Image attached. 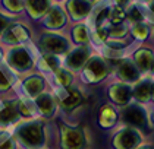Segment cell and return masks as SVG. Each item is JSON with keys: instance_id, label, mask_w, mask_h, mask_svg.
<instances>
[{"instance_id": "cell-32", "label": "cell", "mask_w": 154, "mask_h": 149, "mask_svg": "<svg viewBox=\"0 0 154 149\" xmlns=\"http://www.w3.org/2000/svg\"><path fill=\"white\" fill-rule=\"evenodd\" d=\"M8 26H9L8 19H6V18H3V16L0 15V34H3V32L8 29Z\"/></svg>"}, {"instance_id": "cell-23", "label": "cell", "mask_w": 154, "mask_h": 149, "mask_svg": "<svg viewBox=\"0 0 154 149\" xmlns=\"http://www.w3.org/2000/svg\"><path fill=\"white\" fill-rule=\"evenodd\" d=\"M54 78H56V82L60 88H69L73 83V75L71 73V70L66 69H57L54 72Z\"/></svg>"}, {"instance_id": "cell-28", "label": "cell", "mask_w": 154, "mask_h": 149, "mask_svg": "<svg viewBox=\"0 0 154 149\" xmlns=\"http://www.w3.org/2000/svg\"><path fill=\"white\" fill-rule=\"evenodd\" d=\"M3 6L12 13H19L24 9V0H3Z\"/></svg>"}, {"instance_id": "cell-11", "label": "cell", "mask_w": 154, "mask_h": 149, "mask_svg": "<svg viewBox=\"0 0 154 149\" xmlns=\"http://www.w3.org/2000/svg\"><path fill=\"white\" fill-rule=\"evenodd\" d=\"M8 63L18 72H25L32 67V58L31 54L24 47H15L8 54Z\"/></svg>"}, {"instance_id": "cell-7", "label": "cell", "mask_w": 154, "mask_h": 149, "mask_svg": "<svg viewBox=\"0 0 154 149\" xmlns=\"http://www.w3.org/2000/svg\"><path fill=\"white\" fill-rule=\"evenodd\" d=\"M107 97L116 108H123L132 103V88L128 83L116 82L107 88Z\"/></svg>"}, {"instance_id": "cell-4", "label": "cell", "mask_w": 154, "mask_h": 149, "mask_svg": "<svg viewBox=\"0 0 154 149\" xmlns=\"http://www.w3.org/2000/svg\"><path fill=\"white\" fill-rule=\"evenodd\" d=\"M142 142H145L142 130L129 126H120L110 138L113 149H137Z\"/></svg>"}, {"instance_id": "cell-17", "label": "cell", "mask_w": 154, "mask_h": 149, "mask_svg": "<svg viewBox=\"0 0 154 149\" xmlns=\"http://www.w3.org/2000/svg\"><path fill=\"white\" fill-rule=\"evenodd\" d=\"M22 88H24L26 97L29 98H37L40 94H43L46 89V82L41 76L38 75H32V76H28L26 79H24L22 82Z\"/></svg>"}, {"instance_id": "cell-36", "label": "cell", "mask_w": 154, "mask_h": 149, "mask_svg": "<svg viewBox=\"0 0 154 149\" xmlns=\"http://www.w3.org/2000/svg\"><path fill=\"white\" fill-rule=\"evenodd\" d=\"M150 70H151V72L154 73V58H153V63H151V69H150Z\"/></svg>"}, {"instance_id": "cell-22", "label": "cell", "mask_w": 154, "mask_h": 149, "mask_svg": "<svg viewBox=\"0 0 154 149\" xmlns=\"http://www.w3.org/2000/svg\"><path fill=\"white\" fill-rule=\"evenodd\" d=\"M38 64H40V67L43 70H47V72H56V70L59 69V58L56 57V56H53V54H43L41 58H40V61H38Z\"/></svg>"}, {"instance_id": "cell-25", "label": "cell", "mask_w": 154, "mask_h": 149, "mask_svg": "<svg viewBox=\"0 0 154 149\" xmlns=\"http://www.w3.org/2000/svg\"><path fill=\"white\" fill-rule=\"evenodd\" d=\"M107 18H109V21L113 25H120L125 21V18H126V12L123 10L122 7H119V6H113V7L109 9Z\"/></svg>"}, {"instance_id": "cell-40", "label": "cell", "mask_w": 154, "mask_h": 149, "mask_svg": "<svg viewBox=\"0 0 154 149\" xmlns=\"http://www.w3.org/2000/svg\"><path fill=\"white\" fill-rule=\"evenodd\" d=\"M88 1H90V0H88Z\"/></svg>"}, {"instance_id": "cell-18", "label": "cell", "mask_w": 154, "mask_h": 149, "mask_svg": "<svg viewBox=\"0 0 154 149\" xmlns=\"http://www.w3.org/2000/svg\"><path fill=\"white\" fill-rule=\"evenodd\" d=\"M66 7L73 19H82L91 10V1L88 0H69L66 3Z\"/></svg>"}, {"instance_id": "cell-21", "label": "cell", "mask_w": 154, "mask_h": 149, "mask_svg": "<svg viewBox=\"0 0 154 149\" xmlns=\"http://www.w3.org/2000/svg\"><path fill=\"white\" fill-rule=\"evenodd\" d=\"M25 6L28 13L37 19L43 15H46V12L48 9V0H24Z\"/></svg>"}, {"instance_id": "cell-15", "label": "cell", "mask_w": 154, "mask_h": 149, "mask_svg": "<svg viewBox=\"0 0 154 149\" xmlns=\"http://www.w3.org/2000/svg\"><path fill=\"white\" fill-rule=\"evenodd\" d=\"M90 58V50L87 46H79L73 48L66 57V64L71 70H79L81 67L85 66V63Z\"/></svg>"}, {"instance_id": "cell-31", "label": "cell", "mask_w": 154, "mask_h": 149, "mask_svg": "<svg viewBox=\"0 0 154 149\" xmlns=\"http://www.w3.org/2000/svg\"><path fill=\"white\" fill-rule=\"evenodd\" d=\"M11 85H12V80L11 78L3 72V70L0 69V92H5L8 91L9 88H11Z\"/></svg>"}, {"instance_id": "cell-10", "label": "cell", "mask_w": 154, "mask_h": 149, "mask_svg": "<svg viewBox=\"0 0 154 149\" xmlns=\"http://www.w3.org/2000/svg\"><path fill=\"white\" fill-rule=\"evenodd\" d=\"M97 124L101 130H112L119 124V110L113 104H103L97 114Z\"/></svg>"}, {"instance_id": "cell-35", "label": "cell", "mask_w": 154, "mask_h": 149, "mask_svg": "<svg viewBox=\"0 0 154 149\" xmlns=\"http://www.w3.org/2000/svg\"><path fill=\"white\" fill-rule=\"evenodd\" d=\"M151 103L154 104V80H153V83H151Z\"/></svg>"}, {"instance_id": "cell-19", "label": "cell", "mask_w": 154, "mask_h": 149, "mask_svg": "<svg viewBox=\"0 0 154 149\" xmlns=\"http://www.w3.org/2000/svg\"><path fill=\"white\" fill-rule=\"evenodd\" d=\"M65 23H66V16L60 7L53 6L46 12V16H44V25L46 26H48V28H62Z\"/></svg>"}, {"instance_id": "cell-9", "label": "cell", "mask_w": 154, "mask_h": 149, "mask_svg": "<svg viewBox=\"0 0 154 149\" xmlns=\"http://www.w3.org/2000/svg\"><path fill=\"white\" fill-rule=\"evenodd\" d=\"M34 105L37 108V113L38 115H41L43 118L46 120H50L56 115V111H57V101H56V97L50 92H43L40 94L37 98H34Z\"/></svg>"}, {"instance_id": "cell-39", "label": "cell", "mask_w": 154, "mask_h": 149, "mask_svg": "<svg viewBox=\"0 0 154 149\" xmlns=\"http://www.w3.org/2000/svg\"><path fill=\"white\" fill-rule=\"evenodd\" d=\"M140 1H147V0H140Z\"/></svg>"}, {"instance_id": "cell-24", "label": "cell", "mask_w": 154, "mask_h": 149, "mask_svg": "<svg viewBox=\"0 0 154 149\" xmlns=\"http://www.w3.org/2000/svg\"><path fill=\"white\" fill-rule=\"evenodd\" d=\"M0 149H16L13 133L8 129H0Z\"/></svg>"}, {"instance_id": "cell-6", "label": "cell", "mask_w": 154, "mask_h": 149, "mask_svg": "<svg viewBox=\"0 0 154 149\" xmlns=\"http://www.w3.org/2000/svg\"><path fill=\"white\" fill-rule=\"evenodd\" d=\"M56 101L57 105L63 111L66 113H73L75 110H78L84 104V94L81 89L75 88V86H69V88H60L56 92Z\"/></svg>"}, {"instance_id": "cell-38", "label": "cell", "mask_w": 154, "mask_h": 149, "mask_svg": "<svg viewBox=\"0 0 154 149\" xmlns=\"http://www.w3.org/2000/svg\"><path fill=\"white\" fill-rule=\"evenodd\" d=\"M0 58H2V50H0Z\"/></svg>"}, {"instance_id": "cell-27", "label": "cell", "mask_w": 154, "mask_h": 149, "mask_svg": "<svg viewBox=\"0 0 154 149\" xmlns=\"http://www.w3.org/2000/svg\"><path fill=\"white\" fill-rule=\"evenodd\" d=\"M150 34V29H148V26L145 25V23H135L134 25V28H132V35L137 38V40H141L144 41L147 37Z\"/></svg>"}, {"instance_id": "cell-14", "label": "cell", "mask_w": 154, "mask_h": 149, "mask_svg": "<svg viewBox=\"0 0 154 149\" xmlns=\"http://www.w3.org/2000/svg\"><path fill=\"white\" fill-rule=\"evenodd\" d=\"M151 83H153V79H148V78L135 82L132 88V98L135 100V103L142 104V105L151 103Z\"/></svg>"}, {"instance_id": "cell-34", "label": "cell", "mask_w": 154, "mask_h": 149, "mask_svg": "<svg viewBox=\"0 0 154 149\" xmlns=\"http://www.w3.org/2000/svg\"><path fill=\"white\" fill-rule=\"evenodd\" d=\"M115 1H116V4H118L119 7H120V6H126V4L129 3V0H115Z\"/></svg>"}, {"instance_id": "cell-29", "label": "cell", "mask_w": 154, "mask_h": 149, "mask_svg": "<svg viewBox=\"0 0 154 149\" xmlns=\"http://www.w3.org/2000/svg\"><path fill=\"white\" fill-rule=\"evenodd\" d=\"M126 16L129 18L131 22H135V23H141L142 22V13L137 6L129 7V9H128V13H126Z\"/></svg>"}, {"instance_id": "cell-26", "label": "cell", "mask_w": 154, "mask_h": 149, "mask_svg": "<svg viewBox=\"0 0 154 149\" xmlns=\"http://www.w3.org/2000/svg\"><path fill=\"white\" fill-rule=\"evenodd\" d=\"M72 37H73V41L78 43V44H85L88 41V31L85 28V25L79 23L76 26H73L72 29Z\"/></svg>"}, {"instance_id": "cell-3", "label": "cell", "mask_w": 154, "mask_h": 149, "mask_svg": "<svg viewBox=\"0 0 154 149\" xmlns=\"http://www.w3.org/2000/svg\"><path fill=\"white\" fill-rule=\"evenodd\" d=\"M119 123L120 126H129L135 129L150 127L148 124V110L145 105L132 101L123 108H119Z\"/></svg>"}, {"instance_id": "cell-12", "label": "cell", "mask_w": 154, "mask_h": 149, "mask_svg": "<svg viewBox=\"0 0 154 149\" xmlns=\"http://www.w3.org/2000/svg\"><path fill=\"white\" fill-rule=\"evenodd\" d=\"M19 113L15 100H8L0 104V129L15 126L19 121Z\"/></svg>"}, {"instance_id": "cell-16", "label": "cell", "mask_w": 154, "mask_h": 149, "mask_svg": "<svg viewBox=\"0 0 154 149\" xmlns=\"http://www.w3.org/2000/svg\"><path fill=\"white\" fill-rule=\"evenodd\" d=\"M29 38V31L25 28L24 25H12L8 26V29L3 32V43L8 44H19L24 43Z\"/></svg>"}, {"instance_id": "cell-2", "label": "cell", "mask_w": 154, "mask_h": 149, "mask_svg": "<svg viewBox=\"0 0 154 149\" xmlns=\"http://www.w3.org/2000/svg\"><path fill=\"white\" fill-rule=\"evenodd\" d=\"M60 149H88L91 145L90 130L82 124H72L68 121L59 123Z\"/></svg>"}, {"instance_id": "cell-20", "label": "cell", "mask_w": 154, "mask_h": 149, "mask_svg": "<svg viewBox=\"0 0 154 149\" xmlns=\"http://www.w3.org/2000/svg\"><path fill=\"white\" fill-rule=\"evenodd\" d=\"M153 53L148 48H140L135 51L134 54V64L137 66V69L140 70V73H144L147 70L151 69V63H153Z\"/></svg>"}, {"instance_id": "cell-33", "label": "cell", "mask_w": 154, "mask_h": 149, "mask_svg": "<svg viewBox=\"0 0 154 149\" xmlns=\"http://www.w3.org/2000/svg\"><path fill=\"white\" fill-rule=\"evenodd\" d=\"M137 149H154V143H151V142H142Z\"/></svg>"}, {"instance_id": "cell-30", "label": "cell", "mask_w": 154, "mask_h": 149, "mask_svg": "<svg viewBox=\"0 0 154 149\" xmlns=\"http://www.w3.org/2000/svg\"><path fill=\"white\" fill-rule=\"evenodd\" d=\"M107 32H109V35H112L115 38H122L128 32V28L123 26V25H113L110 29H107Z\"/></svg>"}, {"instance_id": "cell-37", "label": "cell", "mask_w": 154, "mask_h": 149, "mask_svg": "<svg viewBox=\"0 0 154 149\" xmlns=\"http://www.w3.org/2000/svg\"><path fill=\"white\" fill-rule=\"evenodd\" d=\"M150 9H151V10H153V13H154V1L150 4Z\"/></svg>"}, {"instance_id": "cell-1", "label": "cell", "mask_w": 154, "mask_h": 149, "mask_svg": "<svg viewBox=\"0 0 154 149\" xmlns=\"http://www.w3.org/2000/svg\"><path fill=\"white\" fill-rule=\"evenodd\" d=\"M13 138L24 149H47V124L43 120H26L16 124Z\"/></svg>"}, {"instance_id": "cell-13", "label": "cell", "mask_w": 154, "mask_h": 149, "mask_svg": "<svg viewBox=\"0 0 154 149\" xmlns=\"http://www.w3.org/2000/svg\"><path fill=\"white\" fill-rule=\"evenodd\" d=\"M119 79L123 83H135L140 80V70L137 69V66L131 61V60H120L118 63V69H116Z\"/></svg>"}, {"instance_id": "cell-5", "label": "cell", "mask_w": 154, "mask_h": 149, "mask_svg": "<svg viewBox=\"0 0 154 149\" xmlns=\"http://www.w3.org/2000/svg\"><path fill=\"white\" fill-rule=\"evenodd\" d=\"M109 75V66L106 60L100 56L90 57L88 61L85 63L82 70V80L85 83H98Z\"/></svg>"}, {"instance_id": "cell-8", "label": "cell", "mask_w": 154, "mask_h": 149, "mask_svg": "<svg viewBox=\"0 0 154 149\" xmlns=\"http://www.w3.org/2000/svg\"><path fill=\"white\" fill-rule=\"evenodd\" d=\"M40 44H41L43 50L47 54H53V56L54 54H62L69 48V41L65 37L54 34V32H46L41 37Z\"/></svg>"}]
</instances>
